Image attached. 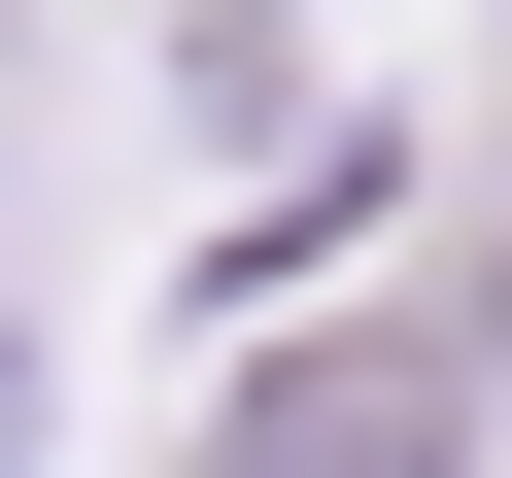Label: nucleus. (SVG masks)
Segmentation results:
<instances>
[{
	"label": "nucleus",
	"mask_w": 512,
	"mask_h": 478,
	"mask_svg": "<svg viewBox=\"0 0 512 478\" xmlns=\"http://www.w3.org/2000/svg\"><path fill=\"white\" fill-rule=\"evenodd\" d=\"M478 410H512V376H478V308H376V342H274L171 478H478Z\"/></svg>",
	"instance_id": "f257e3e1"
},
{
	"label": "nucleus",
	"mask_w": 512,
	"mask_h": 478,
	"mask_svg": "<svg viewBox=\"0 0 512 478\" xmlns=\"http://www.w3.org/2000/svg\"><path fill=\"white\" fill-rule=\"evenodd\" d=\"M0 478H35V342H0Z\"/></svg>",
	"instance_id": "f03ea898"
},
{
	"label": "nucleus",
	"mask_w": 512,
	"mask_h": 478,
	"mask_svg": "<svg viewBox=\"0 0 512 478\" xmlns=\"http://www.w3.org/2000/svg\"><path fill=\"white\" fill-rule=\"evenodd\" d=\"M478 376H512V239H478Z\"/></svg>",
	"instance_id": "7ed1b4c3"
}]
</instances>
